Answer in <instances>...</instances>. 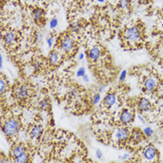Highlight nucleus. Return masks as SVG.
I'll return each instance as SVG.
<instances>
[{
  "mask_svg": "<svg viewBox=\"0 0 163 163\" xmlns=\"http://www.w3.org/2000/svg\"><path fill=\"white\" fill-rule=\"evenodd\" d=\"M158 87V82L156 81V79H152V78H148L146 79L144 82V88L147 92H152L154 91Z\"/></svg>",
  "mask_w": 163,
  "mask_h": 163,
  "instance_id": "obj_10",
  "label": "nucleus"
},
{
  "mask_svg": "<svg viewBox=\"0 0 163 163\" xmlns=\"http://www.w3.org/2000/svg\"><path fill=\"white\" fill-rule=\"evenodd\" d=\"M49 106H50V104H49V102L48 99H42L38 103V107L42 110H48L49 108Z\"/></svg>",
  "mask_w": 163,
  "mask_h": 163,
  "instance_id": "obj_19",
  "label": "nucleus"
},
{
  "mask_svg": "<svg viewBox=\"0 0 163 163\" xmlns=\"http://www.w3.org/2000/svg\"><path fill=\"white\" fill-rule=\"evenodd\" d=\"M144 157L147 160H153L157 157V150L154 146L148 145L147 147L145 148L144 150Z\"/></svg>",
  "mask_w": 163,
  "mask_h": 163,
  "instance_id": "obj_11",
  "label": "nucleus"
},
{
  "mask_svg": "<svg viewBox=\"0 0 163 163\" xmlns=\"http://www.w3.org/2000/svg\"><path fill=\"white\" fill-rule=\"evenodd\" d=\"M71 93H72V94H73V95H74V96H75V95H76V94H77V91H76V89H73V90H72V92H71Z\"/></svg>",
  "mask_w": 163,
  "mask_h": 163,
  "instance_id": "obj_37",
  "label": "nucleus"
},
{
  "mask_svg": "<svg viewBox=\"0 0 163 163\" xmlns=\"http://www.w3.org/2000/svg\"><path fill=\"white\" fill-rule=\"evenodd\" d=\"M139 2H141V3H145V2H147V0H139Z\"/></svg>",
  "mask_w": 163,
  "mask_h": 163,
  "instance_id": "obj_38",
  "label": "nucleus"
},
{
  "mask_svg": "<svg viewBox=\"0 0 163 163\" xmlns=\"http://www.w3.org/2000/svg\"><path fill=\"white\" fill-rule=\"evenodd\" d=\"M138 108L142 112L148 111L151 108V103H150V101L147 100V99H145V98H142L139 101V103H138Z\"/></svg>",
  "mask_w": 163,
  "mask_h": 163,
  "instance_id": "obj_13",
  "label": "nucleus"
},
{
  "mask_svg": "<svg viewBox=\"0 0 163 163\" xmlns=\"http://www.w3.org/2000/svg\"><path fill=\"white\" fill-rule=\"evenodd\" d=\"M83 58H84V53H80L79 56V60H83Z\"/></svg>",
  "mask_w": 163,
  "mask_h": 163,
  "instance_id": "obj_35",
  "label": "nucleus"
},
{
  "mask_svg": "<svg viewBox=\"0 0 163 163\" xmlns=\"http://www.w3.org/2000/svg\"><path fill=\"white\" fill-rule=\"evenodd\" d=\"M120 119L121 123L124 125L130 124L134 120V113H132V111H130V110H123L120 114Z\"/></svg>",
  "mask_w": 163,
  "mask_h": 163,
  "instance_id": "obj_8",
  "label": "nucleus"
},
{
  "mask_svg": "<svg viewBox=\"0 0 163 163\" xmlns=\"http://www.w3.org/2000/svg\"><path fill=\"white\" fill-rule=\"evenodd\" d=\"M3 67V57L2 55H0V68Z\"/></svg>",
  "mask_w": 163,
  "mask_h": 163,
  "instance_id": "obj_33",
  "label": "nucleus"
},
{
  "mask_svg": "<svg viewBox=\"0 0 163 163\" xmlns=\"http://www.w3.org/2000/svg\"><path fill=\"white\" fill-rule=\"evenodd\" d=\"M79 28V23H75L72 24V29L73 30H77Z\"/></svg>",
  "mask_w": 163,
  "mask_h": 163,
  "instance_id": "obj_31",
  "label": "nucleus"
},
{
  "mask_svg": "<svg viewBox=\"0 0 163 163\" xmlns=\"http://www.w3.org/2000/svg\"><path fill=\"white\" fill-rule=\"evenodd\" d=\"M43 64H44V63H43V60L40 59V58H37V59H35L34 61H33V66L35 67V68H41L42 66H43Z\"/></svg>",
  "mask_w": 163,
  "mask_h": 163,
  "instance_id": "obj_21",
  "label": "nucleus"
},
{
  "mask_svg": "<svg viewBox=\"0 0 163 163\" xmlns=\"http://www.w3.org/2000/svg\"><path fill=\"white\" fill-rule=\"evenodd\" d=\"M29 159H30V154L26 151L24 154H23L22 156H20V157H18V158H16V159H14L12 161L13 162H17V163H25V162H28L29 161Z\"/></svg>",
  "mask_w": 163,
  "mask_h": 163,
  "instance_id": "obj_18",
  "label": "nucleus"
},
{
  "mask_svg": "<svg viewBox=\"0 0 163 163\" xmlns=\"http://www.w3.org/2000/svg\"><path fill=\"white\" fill-rule=\"evenodd\" d=\"M130 157V155L129 153H127V154H124L122 156H120V160H127Z\"/></svg>",
  "mask_w": 163,
  "mask_h": 163,
  "instance_id": "obj_29",
  "label": "nucleus"
},
{
  "mask_svg": "<svg viewBox=\"0 0 163 163\" xmlns=\"http://www.w3.org/2000/svg\"><path fill=\"white\" fill-rule=\"evenodd\" d=\"M47 44L49 48H51V46L53 45V38L52 37H49L47 38Z\"/></svg>",
  "mask_w": 163,
  "mask_h": 163,
  "instance_id": "obj_28",
  "label": "nucleus"
},
{
  "mask_svg": "<svg viewBox=\"0 0 163 163\" xmlns=\"http://www.w3.org/2000/svg\"><path fill=\"white\" fill-rule=\"evenodd\" d=\"M99 2H101V3H104V0H98Z\"/></svg>",
  "mask_w": 163,
  "mask_h": 163,
  "instance_id": "obj_39",
  "label": "nucleus"
},
{
  "mask_svg": "<svg viewBox=\"0 0 163 163\" xmlns=\"http://www.w3.org/2000/svg\"><path fill=\"white\" fill-rule=\"evenodd\" d=\"M8 88V84H7V81L2 78L1 80H0V93L3 94L5 92V90L7 89Z\"/></svg>",
  "mask_w": 163,
  "mask_h": 163,
  "instance_id": "obj_22",
  "label": "nucleus"
},
{
  "mask_svg": "<svg viewBox=\"0 0 163 163\" xmlns=\"http://www.w3.org/2000/svg\"><path fill=\"white\" fill-rule=\"evenodd\" d=\"M116 100H117L116 95H115L114 93H111V92H110V93L106 94V96L104 97V104L105 106L110 107V106H112L113 104H115Z\"/></svg>",
  "mask_w": 163,
  "mask_h": 163,
  "instance_id": "obj_15",
  "label": "nucleus"
},
{
  "mask_svg": "<svg viewBox=\"0 0 163 163\" xmlns=\"http://www.w3.org/2000/svg\"><path fill=\"white\" fill-rule=\"evenodd\" d=\"M57 25H58V19H57V18H53V19L50 21V23H49V27H50L51 29H54V28L57 27Z\"/></svg>",
  "mask_w": 163,
  "mask_h": 163,
  "instance_id": "obj_24",
  "label": "nucleus"
},
{
  "mask_svg": "<svg viewBox=\"0 0 163 163\" xmlns=\"http://www.w3.org/2000/svg\"><path fill=\"white\" fill-rule=\"evenodd\" d=\"M101 54H102L101 48L99 47H93L89 51V58L90 61L94 62V61H96V60H98L100 58Z\"/></svg>",
  "mask_w": 163,
  "mask_h": 163,
  "instance_id": "obj_12",
  "label": "nucleus"
},
{
  "mask_svg": "<svg viewBox=\"0 0 163 163\" xmlns=\"http://www.w3.org/2000/svg\"><path fill=\"white\" fill-rule=\"evenodd\" d=\"M119 7L122 10H129L130 8V0H120L119 3Z\"/></svg>",
  "mask_w": 163,
  "mask_h": 163,
  "instance_id": "obj_20",
  "label": "nucleus"
},
{
  "mask_svg": "<svg viewBox=\"0 0 163 163\" xmlns=\"http://www.w3.org/2000/svg\"><path fill=\"white\" fill-rule=\"evenodd\" d=\"M75 46H76L75 40L69 36L63 37L60 41V49L64 53H71L75 48Z\"/></svg>",
  "mask_w": 163,
  "mask_h": 163,
  "instance_id": "obj_4",
  "label": "nucleus"
},
{
  "mask_svg": "<svg viewBox=\"0 0 163 163\" xmlns=\"http://www.w3.org/2000/svg\"><path fill=\"white\" fill-rule=\"evenodd\" d=\"M20 128H21V125H20L19 120L14 118H11V119H8V120H6V122L4 123V125L2 127V130L6 136L14 137L18 134Z\"/></svg>",
  "mask_w": 163,
  "mask_h": 163,
  "instance_id": "obj_1",
  "label": "nucleus"
},
{
  "mask_svg": "<svg viewBox=\"0 0 163 163\" xmlns=\"http://www.w3.org/2000/svg\"><path fill=\"white\" fill-rule=\"evenodd\" d=\"M130 132L128 130V129L126 128H120L117 130L116 132V138L119 142L122 143V142H125L128 140V138L130 137Z\"/></svg>",
  "mask_w": 163,
  "mask_h": 163,
  "instance_id": "obj_9",
  "label": "nucleus"
},
{
  "mask_svg": "<svg viewBox=\"0 0 163 163\" xmlns=\"http://www.w3.org/2000/svg\"><path fill=\"white\" fill-rule=\"evenodd\" d=\"M26 151H27V150H26V147H25L23 145H22V144L16 145H14V146L11 148V150H10V158H11L12 160H13L14 159H16V158L22 156L23 154H24Z\"/></svg>",
  "mask_w": 163,
  "mask_h": 163,
  "instance_id": "obj_7",
  "label": "nucleus"
},
{
  "mask_svg": "<svg viewBox=\"0 0 163 163\" xmlns=\"http://www.w3.org/2000/svg\"><path fill=\"white\" fill-rule=\"evenodd\" d=\"M18 35L16 32L13 31H8L6 32V34L3 36V41L5 43L6 46L8 47H13L14 45L17 44L18 42Z\"/></svg>",
  "mask_w": 163,
  "mask_h": 163,
  "instance_id": "obj_5",
  "label": "nucleus"
},
{
  "mask_svg": "<svg viewBox=\"0 0 163 163\" xmlns=\"http://www.w3.org/2000/svg\"><path fill=\"white\" fill-rule=\"evenodd\" d=\"M62 61V54L59 51L53 50L48 54V63L50 66H57Z\"/></svg>",
  "mask_w": 163,
  "mask_h": 163,
  "instance_id": "obj_6",
  "label": "nucleus"
},
{
  "mask_svg": "<svg viewBox=\"0 0 163 163\" xmlns=\"http://www.w3.org/2000/svg\"><path fill=\"white\" fill-rule=\"evenodd\" d=\"M85 75H86V69H85L84 67H80V68L78 70V72H77V77H79V78H83Z\"/></svg>",
  "mask_w": 163,
  "mask_h": 163,
  "instance_id": "obj_26",
  "label": "nucleus"
},
{
  "mask_svg": "<svg viewBox=\"0 0 163 163\" xmlns=\"http://www.w3.org/2000/svg\"><path fill=\"white\" fill-rule=\"evenodd\" d=\"M144 135L145 136V137H151L153 134H154V130H152V128H150V127H146L145 130H144Z\"/></svg>",
  "mask_w": 163,
  "mask_h": 163,
  "instance_id": "obj_23",
  "label": "nucleus"
},
{
  "mask_svg": "<svg viewBox=\"0 0 163 163\" xmlns=\"http://www.w3.org/2000/svg\"><path fill=\"white\" fill-rule=\"evenodd\" d=\"M131 140L134 141L135 143H139L141 140H143V137H144V132H142L140 130L136 129V130H133V131L131 132Z\"/></svg>",
  "mask_w": 163,
  "mask_h": 163,
  "instance_id": "obj_17",
  "label": "nucleus"
},
{
  "mask_svg": "<svg viewBox=\"0 0 163 163\" xmlns=\"http://www.w3.org/2000/svg\"><path fill=\"white\" fill-rule=\"evenodd\" d=\"M42 133H43V129L41 126H34L30 130V137L32 139L38 140L42 136Z\"/></svg>",
  "mask_w": 163,
  "mask_h": 163,
  "instance_id": "obj_14",
  "label": "nucleus"
},
{
  "mask_svg": "<svg viewBox=\"0 0 163 163\" xmlns=\"http://www.w3.org/2000/svg\"><path fill=\"white\" fill-rule=\"evenodd\" d=\"M45 15V11L42 8H35L33 11V18L35 20V22L39 23L43 20Z\"/></svg>",
  "mask_w": 163,
  "mask_h": 163,
  "instance_id": "obj_16",
  "label": "nucleus"
},
{
  "mask_svg": "<svg viewBox=\"0 0 163 163\" xmlns=\"http://www.w3.org/2000/svg\"><path fill=\"white\" fill-rule=\"evenodd\" d=\"M101 101V94L100 93H97L93 96V99H92V104H98L99 102Z\"/></svg>",
  "mask_w": 163,
  "mask_h": 163,
  "instance_id": "obj_25",
  "label": "nucleus"
},
{
  "mask_svg": "<svg viewBox=\"0 0 163 163\" xmlns=\"http://www.w3.org/2000/svg\"><path fill=\"white\" fill-rule=\"evenodd\" d=\"M125 39L130 44H135L141 40L142 38V31L138 26H132L128 28L124 33Z\"/></svg>",
  "mask_w": 163,
  "mask_h": 163,
  "instance_id": "obj_3",
  "label": "nucleus"
},
{
  "mask_svg": "<svg viewBox=\"0 0 163 163\" xmlns=\"http://www.w3.org/2000/svg\"><path fill=\"white\" fill-rule=\"evenodd\" d=\"M96 157H97V159H99V160H101V159L103 158V152H102L100 149H97V150H96Z\"/></svg>",
  "mask_w": 163,
  "mask_h": 163,
  "instance_id": "obj_30",
  "label": "nucleus"
},
{
  "mask_svg": "<svg viewBox=\"0 0 163 163\" xmlns=\"http://www.w3.org/2000/svg\"><path fill=\"white\" fill-rule=\"evenodd\" d=\"M138 118L140 119V120H141V121H142V122H143V123L145 122V119H144V118H143V117H142L141 115H139V116H138Z\"/></svg>",
  "mask_w": 163,
  "mask_h": 163,
  "instance_id": "obj_34",
  "label": "nucleus"
},
{
  "mask_svg": "<svg viewBox=\"0 0 163 163\" xmlns=\"http://www.w3.org/2000/svg\"><path fill=\"white\" fill-rule=\"evenodd\" d=\"M104 86H101V87H99V93H101V92H102V91L104 90Z\"/></svg>",
  "mask_w": 163,
  "mask_h": 163,
  "instance_id": "obj_36",
  "label": "nucleus"
},
{
  "mask_svg": "<svg viewBox=\"0 0 163 163\" xmlns=\"http://www.w3.org/2000/svg\"><path fill=\"white\" fill-rule=\"evenodd\" d=\"M126 77H127V71L126 70H123L120 76V81H124L126 79Z\"/></svg>",
  "mask_w": 163,
  "mask_h": 163,
  "instance_id": "obj_27",
  "label": "nucleus"
},
{
  "mask_svg": "<svg viewBox=\"0 0 163 163\" xmlns=\"http://www.w3.org/2000/svg\"><path fill=\"white\" fill-rule=\"evenodd\" d=\"M82 79H83L84 82H89V77H88L87 75H85Z\"/></svg>",
  "mask_w": 163,
  "mask_h": 163,
  "instance_id": "obj_32",
  "label": "nucleus"
},
{
  "mask_svg": "<svg viewBox=\"0 0 163 163\" xmlns=\"http://www.w3.org/2000/svg\"><path fill=\"white\" fill-rule=\"evenodd\" d=\"M33 91H34V89L31 87V85L22 84L15 88L13 94L16 99H18L20 101H23V100H26L27 98H29L32 95Z\"/></svg>",
  "mask_w": 163,
  "mask_h": 163,
  "instance_id": "obj_2",
  "label": "nucleus"
}]
</instances>
